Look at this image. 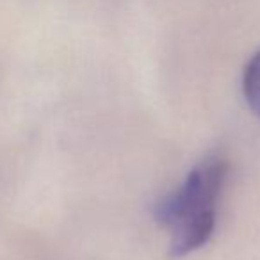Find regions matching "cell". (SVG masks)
<instances>
[{
    "mask_svg": "<svg viewBox=\"0 0 260 260\" xmlns=\"http://www.w3.org/2000/svg\"><path fill=\"white\" fill-rule=\"evenodd\" d=\"M226 171V160L209 157L187 175L180 187L155 207L157 221L170 234L173 256L189 255L210 239Z\"/></svg>",
    "mask_w": 260,
    "mask_h": 260,
    "instance_id": "1",
    "label": "cell"
},
{
    "mask_svg": "<svg viewBox=\"0 0 260 260\" xmlns=\"http://www.w3.org/2000/svg\"><path fill=\"white\" fill-rule=\"evenodd\" d=\"M242 89L249 109L260 118V50L246 64Z\"/></svg>",
    "mask_w": 260,
    "mask_h": 260,
    "instance_id": "2",
    "label": "cell"
}]
</instances>
